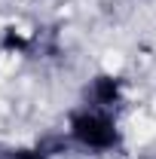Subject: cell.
Listing matches in <instances>:
<instances>
[{
    "mask_svg": "<svg viewBox=\"0 0 156 159\" xmlns=\"http://www.w3.org/2000/svg\"><path fill=\"white\" fill-rule=\"evenodd\" d=\"M67 138L71 144L92 150V153H110L122 144V135H119L110 110H101L92 104H83L80 110L67 116Z\"/></svg>",
    "mask_w": 156,
    "mask_h": 159,
    "instance_id": "obj_1",
    "label": "cell"
},
{
    "mask_svg": "<svg viewBox=\"0 0 156 159\" xmlns=\"http://www.w3.org/2000/svg\"><path fill=\"white\" fill-rule=\"evenodd\" d=\"M89 101H92V107L113 110L122 101V77H117V74H98L92 80V86H89Z\"/></svg>",
    "mask_w": 156,
    "mask_h": 159,
    "instance_id": "obj_2",
    "label": "cell"
},
{
    "mask_svg": "<svg viewBox=\"0 0 156 159\" xmlns=\"http://www.w3.org/2000/svg\"><path fill=\"white\" fill-rule=\"evenodd\" d=\"M31 37H25L21 31H16V28H6L3 31V40H0V49L3 52H19V55H25V52H31Z\"/></svg>",
    "mask_w": 156,
    "mask_h": 159,
    "instance_id": "obj_3",
    "label": "cell"
},
{
    "mask_svg": "<svg viewBox=\"0 0 156 159\" xmlns=\"http://www.w3.org/2000/svg\"><path fill=\"white\" fill-rule=\"evenodd\" d=\"M3 159H49V156L34 144V147H9L3 153Z\"/></svg>",
    "mask_w": 156,
    "mask_h": 159,
    "instance_id": "obj_4",
    "label": "cell"
},
{
    "mask_svg": "<svg viewBox=\"0 0 156 159\" xmlns=\"http://www.w3.org/2000/svg\"><path fill=\"white\" fill-rule=\"evenodd\" d=\"M135 159H153V156H135Z\"/></svg>",
    "mask_w": 156,
    "mask_h": 159,
    "instance_id": "obj_5",
    "label": "cell"
},
{
    "mask_svg": "<svg viewBox=\"0 0 156 159\" xmlns=\"http://www.w3.org/2000/svg\"><path fill=\"white\" fill-rule=\"evenodd\" d=\"M0 159H3V153H0Z\"/></svg>",
    "mask_w": 156,
    "mask_h": 159,
    "instance_id": "obj_6",
    "label": "cell"
}]
</instances>
